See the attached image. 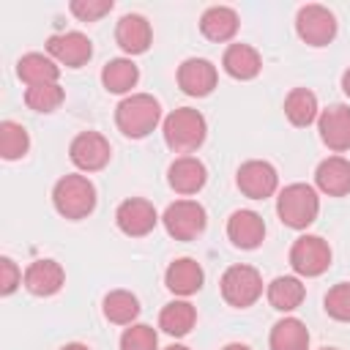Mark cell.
<instances>
[{"label": "cell", "mask_w": 350, "mask_h": 350, "mask_svg": "<svg viewBox=\"0 0 350 350\" xmlns=\"http://www.w3.org/2000/svg\"><path fill=\"white\" fill-rule=\"evenodd\" d=\"M159 120H161V104L150 93H131L115 109L118 129L131 139L148 137L159 126Z\"/></svg>", "instance_id": "obj_1"}, {"label": "cell", "mask_w": 350, "mask_h": 350, "mask_svg": "<svg viewBox=\"0 0 350 350\" xmlns=\"http://www.w3.org/2000/svg\"><path fill=\"white\" fill-rule=\"evenodd\" d=\"M208 123L202 112L191 107H180L164 118V142L175 153H191L205 142Z\"/></svg>", "instance_id": "obj_2"}, {"label": "cell", "mask_w": 350, "mask_h": 350, "mask_svg": "<svg viewBox=\"0 0 350 350\" xmlns=\"http://www.w3.org/2000/svg\"><path fill=\"white\" fill-rule=\"evenodd\" d=\"M52 202L66 219H85L96 208V186L85 175H66L52 189Z\"/></svg>", "instance_id": "obj_3"}, {"label": "cell", "mask_w": 350, "mask_h": 350, "mask_svg": "<svg viewBox=\"0 0 350 350\" xmlns=\"http://www.w3.org/2000/svg\"><path fill=\"white\" fill-rule=\"evenodd\" d=\"M317 211H320V197L309 183H290L279 191L276 213L287 227L293 230L309 227L317 219Z\"/></svg>", "instance_id": "obj_4"}, {"label": "cell", "mask_w": 350, "mask_h": 350, "mask_svg": "<svg viewBox=\"0 0 350 350\" xmlns=\"http://www.w3.org/2000/svg\"><path fill=\"white\" fill-rule=\"evenodd\" d=\"M219 287H221V298L230 306L246 309V306H252L262 295V276L252 265H230L221 273Z\"/></svg>", "instance_id": "obj_5"}, {"label": "cell", "mask_w": 350, "mask_h": 350, "mask_svg": "<svg viewBox=\"0 0 350 350\" xmlns=\"http://www.w3.org/2000/svg\"><path fill=\"white\" fill-rule=\"evenodd\" d=\"M164 230L175 238V241H191L197 235H202L205 224H208V216H205V208L194 200H175L172 205H167L164 216Z\"/></svg>", "instance_id": "obj_6"}, {"label": "cell", "mask_w": 350, "mask_h": 350, "mask_svg": "<svg viewBox=\"0 0 350 350\" xmlns=\"http://www.w3.org/2000/svg\"><path fill=\"white\" fill-rule=\"evenodd\" d=\"M295 30H298V36H301L304 44H309V46H325L336 36V16L325 5L309 3V5L298 8Z\"/></svg>", "instance_id": "obj_7"}, {"label": "cell", "mask_w": 350, "mask_h": 350, "mask_svg": "<svg viewBox=\"0 0 350 350\" xmlns=\"http://www.w3.org/2000/svg\"><path fill=\"white\" fill-rule=\"evenodd\" d=\"M290 265L301 276H320L331 265V246L320 235H301L290 249Z\"/></svg>", "instance_id": "obj_8"}, {"label": "cell", "mask_w": 350, "mask_h": 350, "mask_svg": "<svg viewBox=\"0 0 350 350\" xmlns=\"http://www.w3.org/2000/svg\"><path fill=\"white\" fill-rule=\"evenodd\" d=\"M68 156H71V161L79 170L96 172V170H104L109 164L112 148H109V142H107L104 134H98V131H82V134H77L71 139Z\"/></svg>", "instance_id": "obj_9"}, {"label": "cell", "mask_w": 350, "mask_h": 350, "mask_svg": "<svg viewBox=\"0 0 350 350\" xmlns=\"http://www.w3.org/2000/svg\"><path fill=\"white\" fill-rule=\"evenodd\" d=\"M46 52L55 63H63L68 68H79L93 57V44L85 33L68 30V33H57L46 38Z\"/></svg>", "instance_id": "obj_10"}, {"label": "cell", "mask_w": 350, "mask_h": 350, "mask_svg": "<svg viewBox=\"0 0 350 350\" xmlns=\"http://www.w3.org/2000/svg\"><path fill=\"white\" fill-rule=\"evenodd\" d=\"M235 183L238 189L252 197V200H265L276 191L279 186V175L273 170V164L268 161H260V159H252V161H243L238 167V175H235Z\"/></svg>", "instance_id": "obj_11"}, {"label": "cell", "mask_w": 350, "mask_h": 350, "mask_svg": "<svg viewBox=\"0 0 350 350\" xmlns=\"http://www.w3.org/2000/svg\"><path fill=\"white\" fill-rule=\"evenodd\" d=\"M115 221H118L120 232H126L129 238H142L156 227L159 213H156L153 202H148L142 197H129V200H123L118 205Z\"/></svg>", "instance_id": "obj_12"}, {"label": "cell", "mask_w": 350, "mask_h": 350, "mask_svg": "<svg viewBox=\"0 0 350 350\" xmlns=\"http://www.w3.org/2000/svg\"><path fill=\"white\" fill-rule=\"evenodd\" d=\"M317 129H320V139L331 150H336V153L350 150V107L331 104L328 109L320 112Z\"/></svg>", "instance_id": "obj_13"}, {"label": "cell", "mask_w": 350, "mask_h": 350, "mask_svg": "<svg viewBox=\"0 0 350 350\" xmlns=\"http://www.w3.org/2000/svg\"><path fill=\"white\" fill-rule=\"evenodd\" d=\"M178 85L186 96H208L216 88V66L205 57H189L178 66Z\"/></svg>", "instance_id": "obj_14"}, {"label": "cell", "mask_w": 350, "mask_h": 350, "mask_svg": "<svg viewBox=\"0 0 350 350\" xmlns=\"http://www.w3.org/2000/svg\"><path fill=\"white\" fill-rule=\"evenodd\" d=\"M208 180V170L194 156H178L167 170V183L178 194H197Z\"/></svg>", "instance_id": "obj_15"}, {"label": "cell", "mask_w": 350, "mask_h": 350, "mask_svg": "<svg viewBox=\"0 0 350 350\" xmlns=\"http://www.w3.org/2000/svg\"><path fill=\"white\" fill-rule=\"evenodd\" d=\"M227 238L238 249H257L265 238V221L254 211H235L227 219Z\"/></svg>", "instance_id": "obj_16"}, {"label": "cell", "mask_w": 350, "mask_h": 350, "mask_svg": "<svg viewBox=\"0 0 350 350\" xmlns=\"http://www.w3.org/2000/svg\"><path fill=\"white\" fill-rule=\"evenodd\" d=\"M22 282L33 295H55L66 284V271L55 260H36L27 265Z\"/></svg>", "instance_id": "obj_17"}, {"label": "cell", "mask_w": 350, "mask_h": 350, "mask_svg": "<svg viewBox=\"0 0 350 350\" xmlns=\"http://www.w3.org/2000/svg\"><path fill=\"white\" fill-rule=\"evenodd\" d=\"M314 183L328 197L350 194V161L342 156H328L314 170Z\"/></svg>", "instance_id": "obj_18"}, {"label": "cell", "mask_w": 350, "mask_h": 350, "mask_svg": "<svg viewBox=\"0 0 350 350\" xmlns=\"http://www.w3.org/2000/svg\"><path fill=\"white\" fill-rule=\"evenodd\" d=\"M150 38H153L150 22L142 14H126V16H120V22L115 27V41H118V46L123 52L142 55L150 46Z\"/></svg>", "instance_id": "obj_19"}, {"label": "cell", "mask_w": 350, "mask_h": 350, "mask_svg": "<svg viewBox=\"0 0 350 350\" xmlns=\"http://www.w3.org/2000/svg\"><path fill=\"white\" fill-rule=\"evenodd\" d=\"M202 279H205V273H202L200 262L191 260V257H180V260L170 262V268L164 271V284L175 295H191V293H197L202 287Z\"/></svg>", "instance_id": "obj_20"}, {"label": "cell", "mask_w": 350, "mask_h": 350, "mask_svg": "<svg viewBox=\"0 0 350 350\" xmlns=\"http://www.w3.org/2000/svg\"><path fill=\"white\" fill-rule=\"evenodd\" d=\"M221 66L232 79H254L260 74V68H262V57L249 44H230L224 49Z\"/></svg>", "instance_id": "obj_21"}, {"label": "cell", "mask_w": 350, "mask_h": 350, "mask_svg": "<svg viewBox=\"0 0 350 350\" xmlns=\"http://www.w3.org/2000/svg\"><path fill=\"white\" fill-rule=\"evenodd\" d=\"M16 77H19L27 88H33V85H49V82H57L60 66H57L52 57L41 55V52H27V55H22L19 63H16Z\"/></svg>", "instance_id": "obj_22"}, {"label": "cell", "mask_w": 350, "mask_h": 350, "mask_svg": "<svg viewBox=\"0 0 350 350\" xmlns=\"http://www.w3.org/2000/svg\"><path fill=\"white\" fill-rule=\"evenodd\" d=\"M200 30L208 41H230L238 33V14L230 5H211L200 16Z\"/></svg>", "instance_id": "obj_23"}, {"label": "cell", "mask_w": 350, "mask_h": 350, "mask_svg": "<svg viewBox=\"0 0 350 350\" xmlns=\"http://www.w3.org/2000/svg\"><path fill=\"white\" fill-rule=\"evenodd\" d=\"M197 323V309L189 301H172L159 314V328L170 336H186Z\"/></svg>", "instance_id": "obj_24"}, {"label": "cell", "mask_w": 350, "mask_h": 350, "mask_svg": "<svg viewBox=\"0 0 350 350\" xmlns=\"http://www.w3.org/2000/svg\"><path fill=\"white\" fill-rule=\"evenodd\" d=\"M271 350H309V331L298 317H284L271 328Z\"/></svg>", "instance_id": "obj_25"}, {"label": "cell", "mask_w": 350, "mask_h": 350, "mask_svg": "<svg viewBox=\"0 0 350 350\" xmlns=\"http://www.w3.org/2000/svg\"><path fill=\"white\" fill-rule=\"evenodd\" d=\"M139 79V68L129 57H115L101 68V82L109 93H129Z\"/></svg>", "instance_id": "obj_26"}, {"label": "cell", "mask_w": 350, "mask_h": 350, "mask_svg": "<svg viewBox=\"0 0 350 350\" xmlns=\"http://www.w3.org/2000/svg\"><path fill=\"white\" fill-rule=\"evenodd\" d=\"M306 290L301 284V279L295 276H276L271 284H268V304L279 312H293L301 306Z\"/></svg>", "instance_id": "obj_27"}, {"label": "cell", "mask_w": 350, "mask_h": 350, "mask_svg": "<svg viewBox=\"0 0 350 350\" xmlns=\"http://www.w3.org/2000/svg\"><path fill=\"white\" fill-rule=\"evenodd\" d=\"M284 115L293 126H309L317 118V96L309 88H293L284 98Z\"/></svg>", "instance_id": "obj_28"}, {"label": "cell", "mask_w": 350, "mask_h": 350, "mask_svg": "<svg viewBox=\"0 0 350 350\" xmlns=\"http://www.w3.org/2000/svg\"><path fill=\"white\" fill-rule=\"evenodd\" d=\"M139 314V301L129 290H112L104 295V317L115 325H131Z\"/></svg>", "instance_id": "obj_29"}, {"label": "cell", "mask_w": 350, "mask_h": 350, "mask_svg": "<svg viewBox=\"0 0 350 350\" xmlns=\"http://www.w3.org/2000/svg\"><path fill=\"white\" fill-rule=\"evenodd\" d=\"M27 150H30L27 129L16 120H3L0 123V156L14 161V159H22Z\"/></svg>", "instance_id": "obj_30"}, {"label": "cell", "mask_w": 350, "mask_h": 350, "mask_svg": "<svg viewBox=\"0 0 350 350\" xmlns=\"http://www.w3.org/2000/svg\"><path fill=\"white\" fill-rule=\"evenodd\" d=\"M63 98H66V93H63V88L57 82L33 85V88L25 90V104L30 109H36V112H52V109H57L63 104Z\"/></svg>", "instance_id": "obj_31"}, {"label": "cell", "mask_w": 350, "mask_h": 350, "mask_svg": "<svg viewBox=\"0 0 350 350\" xmlns=\"http://www.w3.org/2000/svg\"><path fill=\"white\" fill-rule=\"evenodd\" d=\"M156 347H159V334L145 323H134L120 336V350H156Z\"/></svg>", "instance_id": "obj_32"}, {"label": "cell", "mask_w": 350, "mask_h": 350, "mask_svg": "<svg viewBox=\"0 0 350 350\" xmlns=\"http://www.w3.org/2000/svg\"><path fill=\"white\" fill-rule=\"evenodd\" d=\"M325 312L339 323H350V282H339L325 293Z\"/></svg>", "instance_id": "obj_33"}, {"label": "cell", "mask_w": 350, "mask_h": 350, "mask_svg": "<svg viewBox=\"0 0 350 350\" xmlns=\"http://www.w3.org/2000/svg\"><path fill=\"white\" fill-rule=\"evenodd\" d=\"M68 8H71V14H74L77 19H82V22H96V19H101L104 14L112 11V0H74Z\"/></svg>", "instance_id": "obj_34"}, {"label": "cell", "mask_w": 350, "mask_h": 350, "mask_svg": "<svg viewBox=\"0 0 350 350\" xmlns=\"http://www.w3.org/2000/svg\"><path fill=\"white\" fill-rule=\"evenodd\" d=\"M22 271L16 268V262L11 257H0V293L3 295H11L19 284H22Z\"/></svg>", "instance_id": "obj_35"}, {"label": "cell", "mask_w": 350, "mask_h": 350, "mask_svg": "<svg viewBox=\"0 0 350 350\" xmlns=\"http://www.w3.org/2000/svg\"><path fill=\"white\" fill-rule=\"evenodd\" d=\"M342 90H345V96L350 98V68L342 74Z\"/></svg>", "instance_id": "obj_36"}, {"label": "cell", "mask_w": 350, "mask_h": 350, "mask_svg": "<svg viewBox=\"0 0 350 350\" xmlns=\"http://www.w3.org/2000/svg\"><path fill=\"white\" fill-rule=\"evenodd\" d=\"M60 350H90L88 345H79V342H71V345H63Z\"/></svg>", "instance_id": "obj_37"}, {"label": "cell", "mask_w": 350, "mask_h": 350, "mask_svg": "<svg viewBox=\"0 0 350 350\" xmlns=\"http://www.w3.org/2000/svg\"><path fill=\"white\" fill-rule=\"evenodd\" d=\"M221 350H252L249 345H241V342H232V345H227V347H221Z\"/></svg>", "instance_id": "obj_38"}, {"label": "cell", "mask_w": 350, "mask_h": 350, "mask_svg": "<svg viewBox=\"0 0 350 350\" xmlns=\"http://www.w3.org/2000/svg\"><path fill=\"white\" fill-rule=\"evenodd\" d=\"M164 350H191V347H186V345H170V347H164Z\"/></svg>", "instance_id": "obj_39"}, {"label": "cell", "mask_w": 350, "mask_h": 350, "mask_svg": "<svg viewBox=\"0 0 350 350\" xmlns=\"http://www.w3.org/2000/svg\"><path fill=\"white\" fill-rule=\"evenodd\" d=\"M320 350H336V347H320Z\"/></svg>", "instance_id": "obj_40"}]
</instances>
